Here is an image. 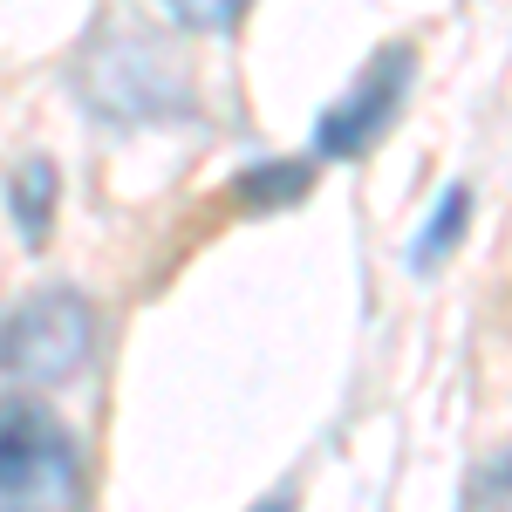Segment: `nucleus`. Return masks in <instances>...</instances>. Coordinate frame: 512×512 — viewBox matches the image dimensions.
<instances>
[{"label":"nucleus","instance_id":"f257e3e1","mask_svg":"<svg viewBox=\"0 0 512 512\" xmlns=\"http://www.w3.org/2000/svg\"><path fill=\"white\" fill-rule=\"evenodd\" d=\"M96 315L76 287H41L0 321V376L14 383H62L89 362Z\"/></svg>","mask_w":512,"mask_h":512},{"label":"nucleus","instance_id":"f03ea898","mask_svg":"<svg viewBox=\"0 0 512 512\" xmlns=\"http://www.w3.org/2000/svg\"><path fill=\"white\" fill-rule=\"evenodd\" d=\"M76 492V444L69 431L28 403L7 396L0 403V499L7 506H62Z\"/></svg>","mask_w":512,"mask_h":512},{"label":"nucleus","instance_id":"7ed1b4c3","mask_svg":"<svg viewBox=\"0 0 512 512\" xmlns=\"http://www.w3.org/2000/svg\"><path fill=\"white\" fill-rule=\"evenodd\" d=\"M410 69H417L410 48H383V55L349 82V96H335V110L315 123V151L321 158H362V151L376 144V130L396 117Z\"/></svg>","mask_w":512,"mask_h":512},{"label":"nucleus","instance_id":"20e7f679","mask_svg":"<svg viewBox=\"0 0 512 512\" xmlns=\"http://www.w3.org/2000/svg\"><path fill=\"white\" fill-rule=\"evenodd\" d=\"M7 205H14V219H21V233L41 239V226H48V205H55V164H21L14 171V185H7Z\"/></svg>","mask_w":512,"mask_h":512},{"label":"nucleus","instance_id":"39448f33","mask_svg":"<svg viewBox=\"0 0 512 512\" xmlns=\"http://www.w3.org/2000/svg\"><path fill=\"white\" fill-rule=\"evenodd\" d=\"M465 205H472V192H465V185H451V192L437 198L431 226L417 233V246H410V260H417V267H437V253H444V246L458 239V226H465Z\"/></svg>","mask_w":512,"mask_h":512},{"label":"nucleus","instance_id":"423d86ee","mask_svg":"<svg viewBox=\"0 0 512 512\" xmlns=\"http://www.w3.org/2000/svg\"><path fill=\"white\" fill-rule=\"evenodd\" d=\"M308 192V164H260L239 178V198L246 205H274V198H301Z\"/></svg>","mask_w":512,"mask_h":512},{"label":"nucleus","instance_id":"0eeeda50","mask_svg":"<svg viewBox=\"0 0 512 512\" xmlns=\"http://www.w3.org/2000/svg\"><path fill=\"white\" fill-rule=\"evenodd\" d=\"M164 7H171L185 28H226V21H233L246 0H164Z\"/></svg>","mask_w":512,"mask_h":512},{"label":"nucleus","instance_id":"6e6552de","mask_svg":"<svg viewBox=\"0 0 512 512\" xmlns=\"http://www.w3.org/2000/svg\"><path fill=\"white\" fill-rule=\"evenodd\" d=\"M253 512H287V506H280V499H267V506H253Z\"/></svg>","mask_w":512,"mask_h":512}]
</instances>
